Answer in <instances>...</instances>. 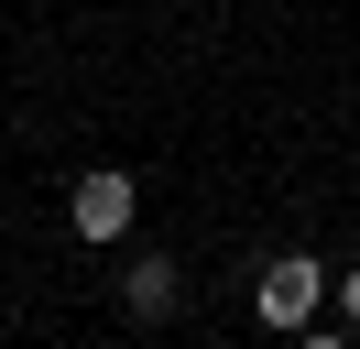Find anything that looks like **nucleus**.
Masks as SVG:
<instances>
[{"label":"nucleus","mask_w":360,"mask_h":349,"mask_svg":"<svg viewBox=\"0 0 360 349\" xmlns=\"http://www.w3.org/2000/svg\"><path fill=\"white\" fill-rule=\"evenodd\" d=\"M316 295H328V262H316V251L262 262V317H273V327H306V317H316Z\"/></svg>","instance_id":"nucleus-1"},{"label":"nucleus","mask_w":360,"mask_h":349,"mask_svg":"<svg viewBox=\"0 0 360 349\" xmlns=\"http://www.w3.org/2000/svg\"><path fill=\"white\" fill-rule=\"evenodd\" d=\"M66 208H77V240H120V229H131V174H110V164L77 174Z\"/></svg>","instance_id":"nucleus-2"},{"label":"nucleus","mask_w":360,"mask_h":349,"mask_svg":"<svg viewBox=\"0 0 360 349\" xmlns=\"http://www.w3.org/2000/svg\"><path fill=\"white\" fill-rule=\"evenodd\" d=\"M175 295H186V284H175V262H131V273H120V305H131L142 327H153V317H175Z\"/></svg>","instance_id":"nucleus-3"},{"label":"nucleus","mask_w":360,"mask_h":349,"mask_svg":"<svg viewBox=\"0 0 360 349\" xmlns=\"http://www.w3.org/2000/svg\"><path fill=\"white\" fill-rule=\"evenodd\" d=\"M338 284V327H360V262H349V273H328Z\"/></svg>","instance_id":"nucleus-4"}]
</instances>
